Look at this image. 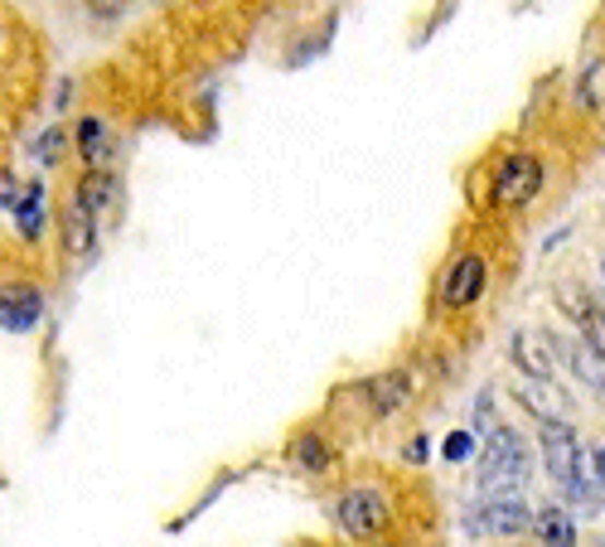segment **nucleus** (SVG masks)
I'll return each instance as SVG.
<instances>
[{"mask_svg": "<svg viewBox=\"0 0 605 547\" xmlns=\"http://www.w3.org/2000/svg\"><path fill=\"white\" fill-rule=\"evenodd\" d=\"M485 282H489V272H485V257L479 252H465L461 262L451 266V276H446V286H441V300H446V310H465V306H475L479 292H485Z\"/></svg>", "mask_w": 605, "mask_h": 547, "instance_id": "nucleus-6", "label": "nucleus"}, {"mask_svg": "<svg viewBox=\"0 0 605 547\" xmlns=\"http://www.w3.org/2000/svg\"><path fill=\"white\" fill-rule=\"evenodd\" d=\"M63 248L73 257H87L97 248V214L87 204H73L69 214H63Z\"/></svg>", "mask_w": 605, "mask_h": 547, "instance_id": "nucleus-11", "label": "nucleus"}, {"mask_svg": "<svg viewBox=\"0 0 605 547\" xmlns=\"http://www.w3.org/2000/svg\"><path fill=\"white\" fill-rule=\"evenodd\" d=\"M78 204H87L97 218H103V209L111 204V180H107L103 170H93L83 185H78Z\"/></svg>", "mask_w": 605, "mask_h": 547, "instance_id": "nucleus-16", "label": "nucleus"}, {"mask_svg": "<svg viewBox=\"0 0 605 547\" xmlns=\"http://www.w3.org/2000/svg\"><path fill=\"white\" fill-rule=\"evenodd\" d=\"M533 538L537 543H577V523L567 519L562 509H543V513H533Z\"/></svg>", "mask_w": 605, "mask_h": 547, "instance_id": "nucleus-13", "label": "nucleus"}, {"mask_svg": "<svg viewBox=\"0 0 605 547\" xmlns=\"http://www.w3.org/2000/svg\"><path fill=\"white\" fill-rule=\"evenodd\" d=\"M83 5H87V15H93V20H117L131 0H83Z\"/></svg>", "mask_w": 605, "mask_h": 547, "instance_id": "nucleus-20", "label": "nucleus"}, {"mask_svg": "<svg viewBox=\"0 0 605 547\" xmlns=\"http://www.w3.org/2000/svg\"><path fill=\"white\" fill-rule=\"evenodd\" d=\"M10 194H20V189H15V180H10L5 170H0V204H10Z\"/></svg>", "mask_w": 605, "mask_h": 547, "instance_id": "nucleus-22", "label": "nucleus"}, {"mask_svg": "<svg viewBox=\"0 0 605 547\" xmlns=\"http://www.w3.org/2000/svg\"><path fill=\"white\" fill-rule=\"evenodd\" d=\"M537 441H543L547 475H553L557 485L577 489V485H581V451H577V437H571V427H567V421H543Z\"/></svg>", "mask_w": 605, "mask_h": 547, "instance_id": "nucleus-5", "label": "nucleus"}, {"mask_svg": "<svg viewBox=\"0 0 605 547\" xmlns=\"http://www.w3.org/2000/svg\"><path fill=\"white\" fill-rule=\"evenodd\" d=\"M537 194H543V160L529 155V151L509 155L495 175V204L519 209V204H533Z\"/></svg>", "mask_w": 605, "mask_h": 547, "instance_id": "nucleus-3", "label": "nucleus"}, {"mask_svg": "<svg viewBox=\"0 0 605 547\" xmlns=\"http://www.w3.org/2000/svg\"><path fill=\"white\" fill-rule=\"evenodd\" d=\"M59 151H63V127H54L49 136L39 141V155H44V160H59Z\"/></svg>", "mask_w": 605, "mask_h": 547, "instance_id": "nucleus-21", "label": "nucleus"}, {"mask_svg": "<svg viewBox=\"0 0 605 547\" xmlns=\"http://www.w3.org/2000/svg\"><path fill=\"white\" fill-rule=\"evenodd\" d=\"M519 402L533 412L537 421H571V407L567 397L553 388V378H537V373H523V388H519Z\"/></svg>", "mask_w": 605, "mask_h": 547, "instance_id": "nucleus-8", "label": "nucleus"}, {"mask_svg": "<svg viewBox=\"0 0 605 547\" xmlns=\"http://www.w3.org/2000/svg\"><path fill=\"white\" fill-rule=\"evenodd\" d=\"M78 146H83V160L93 165V170H103V160H107V131H103V121L87 117L83 127H78Z\"/></svg>", "mask_w": 605, "mask_h": 547, "instance_id": "nucleus-15", "label": "nucleus"}, {"mask_svg": "<svg viewBox=\"0 0 605 547\" xmlns=\"http://www.w3.org/2000/svg\"><path fill=\"white\" fill-rule=\"evenodd\" d=\"M596 479H601V485H605V445H601V451H596Z\"/></svg>", "mask_w": 605, "mask_h": 547, "instance_id": "nucleus-23", "label": "nucleus"}, {"mask_svg": "<svg viewBox=\"0 0 605 547\" xmlns=\"http://www.w3.org/2000/svg\"><path fill=\"white\" fill-rule=\"evenodd\" d=\"M340 523L354 533V538H383L388 523H392L388 499L378 495V489L358 485V489H349V495L340 499Z\"/></svg>", "mask_w": 605, "mask_h": 547, "instance_id": "nucleus-4", "label": "nucleus"}, {"mask_svg": "<svg viewBox=\"0 0 605 547\" xmlns=\"http://www.w3.org/2000/svg\"><path fill=\"white\" fill-rule=\"evenodd\" d=\"M470 451H475V437H470V431H455V437H446V445H441L446 461H470Z\"/></svg>", "mask_w": 605, "mask_h": 547, "instance_id": "nucleus-19", "label": "nucleus"}, {"mask_svg": "<svg viewBox=\"0 0 605 547\" xmlns=\"http://www.w3.org/2000/svg\"><path fill=\"white\" fill-rule=\"evenodd\" d=\"M513 364H519L523 373L553 378V359H547L543 334H537V330H519V334H513Z\"/></svg>", "mask_w": 605, "mask_h": 547, "instance_id": "nucleus-12", "label": "nucleus"}, {"mask_svg": "<svg viewBox=\"0 0 605 547\" xmlns=\"http://www.w3.org/2000/svg\"><path fill=\"white\" fill-rule=\"evenodd\" d=\"M296 461L306 465V471H324V465H330V451H324L320 437H300L296 441Z\"/></svg>", "mask_w": 605, "mask_h": 547, "instance_id": "nucleus-17", "label": "nucleus"}, {"mask_svg": "<svg viewBox=\"0 0 605 547\" xmlns=\"http://www.w3.org/2000/svg\"><path fill=\"white\" fill-rule=\"evenodd\" d=\"M557 349H562V359L571 364V373H577L591 393L605 397V349H601V344H591V340H557Z\"/></svg>", "mask_w": 605, "mask_h": 547, "instance_id": "nucleus-9", "label": "nucleus"}, {"mask_svg": "<svg viewBox=\"0 0 605 547\" xmlns=\"http://www.w3.org/2000/svg\"><path fill=\"white\" fill-rule=\"evenodd\" d=\"M577 103L586 111H605V59L586 63V73H581V87H577Z\"/></svg>", "mask_w": 605, "mask_h": 547, "instance_id": "nucleus-14", "label": "nucleus"}, {"mask_svg": "<svg viewBox=\"0 0 605 547\" xmlns=\"http://www.w3.org/2000/svg\"><path fill=\"white\" fill-rule=\"evenodd\" d=\"M39 194H44V189H39V185H29V189H25V199H20V228H25L29 238H35L39 223H44V214H39Z\"/></svg>", "mask_w": 605, "mask_h": 547, "instance_id": "nucleus-18", "label": "nucleus"}, {"mask_svg": "<svg viewBox=\"0 0 605 547\" xmlns=\"http://www.w3.org/2000/svg\"><path fill=\"white\" fill-rule=\"evenodd\" d=\"M601 316H605V310H601Z\"/></svg>", "mask_w": 605, "mask_h": 547, "instance_id": "nucleus-25", "label": "nucleus"}, {"mask_svg": "<svg viewBox=\"0 0 605 547\" xmlns=\"http://www.w3.org/2000/svg\"><path fill=\"white\" fill-rule=\"evenodd\" d=\"M39 316H44V296L35 286H25V282L0 286V325L5 330H35Z\"/></svg>", "mask_w": 605, "mask_h": 547, "instance_id": "nucleus-7", "label": "nucleus"}, {"mask_svg": "<svg viewBox=\"0 0 605 547\" xmlns=\"http://www.w3.org/2000/svg\"><path fill=\"white\" fill-rule=\"evenodd\" d=\"M407 397H412V373H402V368H388V373H378L373 383H368V402H373L378 417L398 412Z\"/></svg>", "mask_w": 605, "mask_h": 547, "instance_id": "nucleus-10", "label": "nucleus"}, {"mask_svg": "<svg viewBox=\"0 0 605 547\" xmlns=\"http://www.w3.org/2000/svg\"><path fill=\"white\" fill-rule=\"evenodd\" d=\"M523 475H529V445H523V437L509 427H489L485 455H479V485L509 489V485H523Z\"/></svg>", "mask_w": 605, "mask_h": 547, "instance_id": "nucleus-1", "label": "nucleus"}, {"mask_svg": "<svg viewBox=\"0 0 605 547\" xmlns=\"http://www.w3.org/2000/svg\"><path fill=\"white\" fill-rule=\"evenodd\" d=\"M601 272H605V257H601Z\"/></svg>", "mask_w": 605, "mask_h": 547, "instance_id": "nucleus-24", "label": "nucleus"}, {"mask_svg": "<svg viewBox=\"0 0 605 547\" xmlns=\"http://www.w3.org/2000/svg\"><path fill=\"white\" fill-rule=\"evenodd\" d=\"M529 528H533V509L519 485L489 489V499L470 519V533H495V538H513V533H529Z\"/></svg>", "mask_w": 605, "mask_h": 547, "instance_id": "nucleus-2", "label": "nucleus"}]
</instances>
